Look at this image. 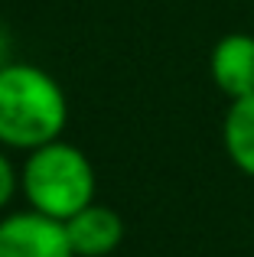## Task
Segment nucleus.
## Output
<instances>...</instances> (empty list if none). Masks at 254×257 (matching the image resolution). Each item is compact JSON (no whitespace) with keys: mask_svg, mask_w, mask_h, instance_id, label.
<instances>
[{"mask_svg":"<svg viewBox=\"0 0 254 257\" xmlns=\"http://www.w3.org/2000/svg\"><path fill=\"white\" fill-rule=\"evenodd\" d=\"M69 124L65 91L46 69L7 62L0 69V147L36 150L62 137Z\"/></svg>","mask_w":254,"mask_h":257,"instance_id":"obj_1","label":"nucleus"},{"mask_svg":"<svg viewBox=\"0 0 254 257\" xmlns=\"http://www.w3.org/2000/svg\"><path fill=\"white\" fill-rule=\"evenodd\" d=\"M95 166L69 140H52L26 153L20 166V192L33 212L56 221H69L95 202Z\"/></svg>","mask_w":254,"mask_h":257,"instance_id":"obj_2","label":"nucleus"},{"mask_svg":"<svg viewBox=\"0 0 254 257\" xmlns=\"http://www.w3.org/2000/svg\"><path fill=\"white\" fill-rule=\"evenodd\" d=\"M0 257H75L65 225L33 212H10L0 218Z\"/></svg>","mask_w":254,"mask_h":257,"instance_id":"obj_3","label":"nucleus"},{"mask_svg":"<svg viewBox=\"0 0 254 257\" xmlns=\"http://www.w3.org/2000/svg\"><path fill=\"white\" fill-rule=\"evenodd\" d=\"M65 225V238L75 257H108L124 241V218L111 205L91 202L82 212H75Z\"/></svg>","mask_w":254,"mask_h":257,"instance_id":"obj_4","label":"nucleus"},{"mask_svg":"<svg viewBox=\"0 0 254 257\" xmlns=\"http://www.w3.org/2000/svg\"><path fill=\"white\" fill-rule=\"evenodd\" d=\"M212 82L231 101L254 94V36L251 33H228L215 43L209 59Z\"/></svg>","mask_w":254,"mask_h":257,"instance_id":"obj_5","label":"nucleus"},{"mask_svg":"<svg viewBox=\"0 0 254 257\" xmlns=\"http://www.w3.org/2000/svg\"><path fill=\"white\" fill-rule=\"evenodd\" d=\"M222 144L235 170L254 179V94L231 101L222 124Z\"/></svg>","mask_w":254,"mask_h":257,"instance_id":"obj_6","label":"nucleus"},{"mask_svg":"<svg viewBox=\"0 0 254 257\" xmlns=\"http://www.w3.org/2000/svg\"><path fill=\"white\" fill-rule=\"evenodd\" d=\"M20 192V170L10 163L7 147H0V212L13 202V195Z\"/></svg>","mask_w":254,"mask_h":257,"instance_id":"obj_7","label":"nucleus"},{"mask_svg":"<svg viewBox=\"0 0 254 257\" xmlns=\"http://www.w3.org/2000/svg\"><path fill=\"white\" fill-rule=\"evenodd\" d=\"M10 62V36H7V30L0 26V69Z\"/></svg>","mask_w":254,"mask_h":257,"instance_id":"obj_8","label":"nucleus"}]
</instances>
